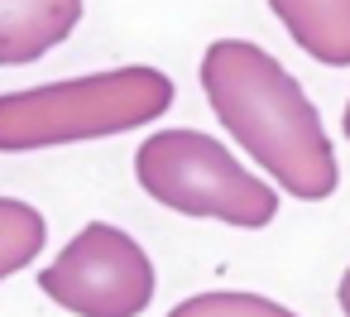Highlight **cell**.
<instances>
[{
	"label": "cell",
	"instance_id": "cell-9",
	"mask_svg": "<svg viewBox=\"0 0 350 317\" xmlns=\"http://www.w3.org/2000/svg\"><path fill=\"white\" fill-rule=\"evenodd\" d=\"M336 303H340V312L350 317V269L340 274V283H336Z\"/></svg>",
	"mask_w": 350,
	"mask_h": 317
},
{
	"label": "cell",
	"instance_id": "cell-1",
	"mask_svg": "<svg viewBox=\"0 0 350 317\" xmlns=\"http://www.w3.org/2000/svg\"><path fill=\"white\" fill-rule=\"evenodd\" d=\"M202 92L226 135L297 202H326L340 188L336 144L302 82L254 39H216L202 53Z\"/></svg>",
	"mask_w": 350,
	"mask_h": 317
},
{
	"label": "cell",
	"instance_id": "cell-3",
	"mask_svg": "<svg viewBox=\"0 0 350 317\" xmlns=\"http://www.w3.org/2000/svg\"><path fill=\"white\" fill-rule=\"evenodd\" d=\"M135 178L159 207L197 221L259 231L278 216V192L259 173H250L216 135L202 130H154L135 149Z\"/></svg>",
	"mask_w": 350,
	"mask_h": 317
},
{
	"label": "cell",
	"instance_id": "cell-7",
	"mask_svg": "<svg viewBox=\"0 0 350 317\" xmlns=\"http://www.w3.org/2000/svg\"><path fill=\"white\" fill-rule=\"evenodd\" d=\"M49 240V221L25 197H0V279H10L39 259Z\"/></svg>",
	"mask_w": 350,
	"mask_h": 317
},
{
	"label": "cell",
	"instance_id": "cell-2",
	"mask_svg": "<svg viewBox=\"0 0 350 317\" xmlns=\"http://www.w3.org/2000/svg\"><path fill=\"white\" fill-rule=\"evenodd\" d=\"M173 97H178L173 77L149 63L0 92V154H39V149L130 135L168 116Z\"/></svg>",
	"mask_w": 350,
	"mask_h": 317
},
{
	"label": "cell",
	"instance_id": "cell-5",
	"mask_svg": "<svg viewBox=\"0 0 350 317\" xmlns=\"http://www.w3.org/2000/svg\"><path fill=\"white\" fill-rule=\"evenodd\" d=\"M87 0H0V68H29L72 39Z\"/></svg>",
	"mask_w": 350,
	"mask_h": 317
},
{
	"label": "cell",
	"instance_id": "cell-10",
	"mask_svg": "<svg viewBox=\"0 0 350 317\" xmlns=\"http://www.w3.org/2000/svg\"><path fill=\"white\" fill-rule=\"evenodd\" d=\"M340 135L350 140V101H345V116H340Z\"/></svg>",
	"mask_w": 350,
	"mask_h": 317
},
{
	"label": "cell",
	"instance_id": "cell-4",
	"mask_svg": "<svg viewBox=\"0 0 350 317\" xmlns=\"http://www.w3.org/2000/svg\"><path fill=\"white\" fill-rule=\"evenodd\" d=\"M39 288L72 317H139L154 303L159 279L149 250L130 231L111 221H87L39 269Z\"/></svg>",
	"mask_w": 350,
	"mask_h": 317
},
{
	"label": "cell",
	"instance_id": "cell-6",
	"mask_svg": "<svg viewBox=\"0 0 350 317\" xmlns=\"http://www.w3.org/2000/svg\"><path fill=\"white\" fill-rule=\"evenodd\" d=\"M288 39L321 68H350V0H269Z\"/></svg>",
	"mask_w": 350,
	"mask_h": 317
},
{
	"label": "cell",
	"instance_id": "cell-8",
	"mask_svg": "<svg viewBox=\"0 0 350 317\" xmlns=\"http://www.w3.org/2000/svg\"><path fill=\"white\" fill-rule=\"evenodd\" d=\"M168 317H297L293 307L264 298V293H245V288H216V293H192L183 298Z\"/></svg>",
	"mask_w": 350,
	"mask_h": 317
}]
</instances>
